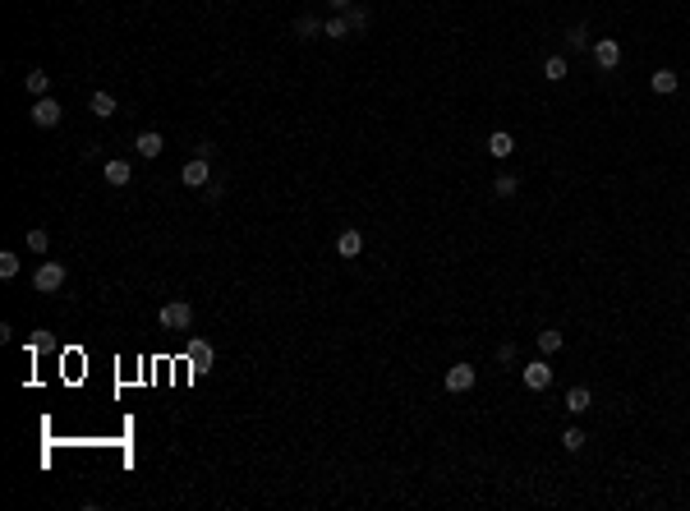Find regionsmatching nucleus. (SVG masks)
Returning a JSON list of instances; mask_svg holds the SVG:
<instances>
[{
  "mask_svg": "<svg viewBox=\"0 0 690 511\" xmlns=\"http://www.w3.org/2000/svg\"><path fill=\"white\" fill-rule=\"evenodd\" d=\"M336 254H340V258H359V254H364V235H359V231H340Z\"/></svg>",
  "mask_w": 690,
  "mask_h": 511,
  "instance_id": "9d476101",
  "label": "nucleus"
},
{
  "mask_svg": "<svg viewBox=\"0 0 690 511\" xmlns=\"http://www.w3.org/2000/svg\"><path fill=\"white\" fill-rule=\"evenodd\" d=\"M134 147H138V157H148V161H152V157H161V134L157 129H148V134H138V138H134Z\"/></svg>",
  "mask_w": 690,
  "mask_h": 511,
  "instance_id": "1a4fd4ad",
  "label": "nucleus"
},
{
  "mask_svg": "<svg viewBox=\"0 0 690 511\" xmlns=\"http://www.w3.org/2000/svg\"><path fill=\"white\" fill-rule=\"evenodd\" d=\"M493 189H497V199H511V194H515V180H511V175H497Z\"/></svg>",
  "mask_w": 690,
  "mask_h": 511,
  "instance_id": "b1692460",
  "label": "nucleus"
},
{
  "mask_svg": "<svg viewBox=\"0 0 690 511\" xmlns=\"http://www.w3.org/2000/svg\"><path fill=\"white\" fill-rule=\"evenodd\" d=\"M189 322H194V304H185V300L161 304V327H171V332H185Z\"/></svg>",
  "mask_w": 690,
  "mask_h": 511,
  "instance_id": "f257e3e1",
  "label": "nucleus"
},
{
  "mask_svg": "<svg viewBox=\"0 0 690 511\" xmlns=\"http://www.w3.org/2000/svg\"><path fill=\"white\" fill-rule=\"evenodd\" d=\"M185 355H189V364H194L198 373H203V368H212V345L203 341V336H194V341H189V350H185Z\"/></svg>",
  "mask_w": 690,
  "mask_h": 511,
  "instance_id": "6e6552de",
  "label": "nucleus"
},
{
  "mask_svg": "<svg viewBox=\"0 0 690 511\" xmlns=\"http://www.w3.org/2000/svg\"><path fill=\"white\" fill-rule=\"evenodd\" d=\"M88 111L97 115V120H110V115H115V97H110V92H92Z\"/></svg>",
  "mask_w": 690,
  "mask_h": 511,
  "instance_id": "9b49d317",
  "label": "nucleus"
},
{
  "mask_svg": "<svg viewBox=\"0 0 690 511\" xmlns=\"http://www.w3.org/2000/svg\"><path fill=\"white\" fill-rule=\"evenodd\" d=\"M19 254H10V249H5V254H0V277H5V281H14V277H19Z\"/></svg>",
  "mask_w": 690,
  "mask_h": 511,
  "instance_id": "6ab92c4d",
  "label": "nucleus"
},
{
  "mask_svg": "<svg viewBox=\"0 0 690 511\" xmlns=\"http://www.w3.org/2000/svg\"><path fill=\"white\" fill-rule=\"evenodd\" d=\"M23 83H28V92H33V97H46V92H51V74H42V69H28V78H23Z\"/></svg>",
  "mask_w": 690,
  "mask_h": 511,
  "instance_id": "dca6fc26",
  "label": "nucleus"
},
{
  "mask_svg": "<svg viewBox=\"0 0 690 511\" xmlns=\"http://www.w3.org/2000/svg\"><path fill=\"white\" fill-rule=\"evenodd\" d=\"M474 378H479V373H474L470 364H451L447 368V391H470Z\"/></svg>",
  "mask_w": 690,
  "mask_h": 511,
  "instance_id": "0eeeda50",
  "label": "nucleus"
},
{
  "mask_svg": "<svg viewBox=\"0 0 690 511\" xmlns=\"http://www.w3.org/2000/svg\"><path fill=\"white\" fill-rule=\"evenodd\" d=\"M60 115H65V106H60L55 97H37L33 101V124H42V129H55Z\"/></svg>",
  "mask_w": 690,
  "mask_h": 511,
  "instance_id": "7ed1b4c3",
  "label": "nucleus"
},
{
  "mask_svg": "<svg viewBox=\"0 0 690 511\" xmlns=\"http://www.w3.org/2000/svg\"><path fill=\"white\" fill-rule=\"evenodd\" d=\"M180 180H185L189 189H203V185L212 180V166H208V157H194V161L185 166V175H180Z\"/></svg>",
  "mask_w": 690,
  "mask_h": 511,
  "instance_id": "423d86ee",
  "label": "nucleus"
},
{
  "mask_svg": "<svg viewBox=\"0 0 690 511\" xmlns=\"http://www.w3.org/2000/svg\"><path fill=\"white\" fill-rule=\"evenodd\" d=\"M318 28H322V23H318V19H308V14L295 23V33H299V37H318Z\"/></svg>",
  "mask_w": 690,
  "mask_h": 511,
  "instance_id": "5701e85b",
  "label": "nucleus"
},
{
  "mask_svg": "<svg viewBox=\"0 0 690 511\" xmlns=\"http://www.w3.org/2000/svg\"><path fill=\"white\" fill-rule=\"evenodd\" d=\"M677 83H681V78L672 74V69H658V74H654V92H658V97H672V92H677Z\"/></svg>",
  "mask_w": 690,
  "mask_h": 511,
  "instance_id": "f3484780",
  "label": "nucleus"
},
{
  "mask_svg": "<svg viewBox=\"0 0 690 511\" xmlns=\"http://www.w3.org/2000/svg\"><path fill=\"white\" fill-rule=\"evenodd\" d=\"M322 33H327L331 42H345L354 28H350V19H345V14H336V19H327V28H322Z\"/></svg>",
  "mask_w": 690,
  "mask_h": 511,
  "instance_id": "2eb2a0df",
  "label": "nucleus"
},
{
  "mask_svg": "<svg viewBox=\"0 0 690 511\" xmlns=\"http://www.w3.org/2000/svg\"><path fill=\"white\" fill-rule=\"evenodd\" d=\"M594 65L598 69H617L621 65V42H617V37H598V42H594Z\"/></svg>",
  "mask_w": 690,
  "mask_h": 511,
  "instance_id": "20e7f679",
  "label": "nucleus"
},
{
  "mask_svg": "<svg viewBox=\"0 0 690 511\" xmlns=\"http://www.w3.org/2000/svg\"><path fill=\"white\" fill-rule=\"evenodd\" d=\"M538 350H543V355H557L561 350V332H552V327L548 332H538Z\"/></svg>",
  "mask_w": 690,
  "mask_h": 511,
  "instance_id": "412c9836",
  "label": "nucleus"
},
{
  "mask_svg": "<svg viewBox=\"0 0 690 511\" xmlns=\"http://www.w3.org/2000/svg\"><path fill=\"white\" fill-rule=\"evenodd\" d=\"M561 447H566V452H580V447H584V433H580V429H566V433H561Z\"/></svg>",
  "mask_w": 690,
  "mask_h": 511,
  "instance_id": "4be33fe9",
  "label": "nucleus"
},
{
  "mask_svg": "<svg viewBox=\"0 0 690 511\" xmlns=\"http://www.w3.org/2000/svg\"><path fill=\"white\" fill-rule=\"evenodd\" d=\"M589 401H594L589 387H570V391H566V410H570V415H584V410H589Z\"/></svg>",
  "mask_w": 690,
  "mask_h": 511,
  "instance_id": "4468645a",
  "label": "nucleus"
},
{
  "mask_svg": "<svg viewBox=\"0 0 690 511\" xmlns=\"http://www.w3.org/2000/svg\"><path fill=\"white\" fill-rule=\"evenodd\" d=\"M345 19H350V28H354V33H364V28H368V14H364V10H354V5L345 10Z\"/></svg>",
  "mask_w": 690,
  "mask_h": 511,
  "instance_id": "393cba45",
  "label": "nucleus"
},
{
  "mask_svg": "<svg viewBox=\"0 0 690 511\" xmlns=\"http://www.w3.org/2000/svg\"><path fill=\"white\" fill-rule=\"evenodd\" d=\"M28 249H33V254H46V249H51V235H46L42 226H33V231H28Z\"/></svg>",
  "mask_w": 690,
  "mask_h": 511,
  "instance_id": "aec40b11",
  "label": "nucleus"
},
{
  "mask_svg": "<svg viewBox=\"0 0 690 511\" xmlns=\"http://www.w3.org/2000/svg\"><path fill=\"white\" fill-rule=\"evenodd\" d=\"M33 286L42 290V295H55V290L65 286V263H42L37 267V277H33Z\"/></svg>",
  "mask_w": 690,
  "mask_h": 511,
  "instance_id": "f03ea898",
  "label": "nucleus"
},
{
  "mask_svg": "<svg viewBox=\"0 0 690 511\" xmlns=\"http://www.w3.org/2000/svg\"><path fill=\"white\" fill-rule=\"evenodd\" d=\"M327 5H331V10H340V14L350 10V0H327Z\"/></svg>",
  "mask_w": 690,
  "mask_h": 511,
  "instance_id": "a878e982",
  "label": "nucleus"
},
{
  "mask_svg": "<svg viewBox=\"0 0 690 511\" xmlns=\"http://www.w3.org/2000/svg\"><path fill=\"white\" fill-rule=\"evenodd\" d=\"M543 78H548V83H561V78H566V60L548 56V60H543Z\"/></svg>",
  "mask_w": 690,
  "mask_h": 511,
  "instance_id": "a211bd4d",
  "label": "nucleus"
},
{
  "mask_svg": "<svg viewBox=\"0 0 690 511\" xmlns=\"http://www.w3.org/2000/svg\"><path fill=\"white\" fill-rule=\"evenodd\" d=\"M101 175H106V185H129V161H120V157H115V161H106V171H101Z\"/></svg>",
  "mask_w": 690,
  "mask_h": 511,
  "instance_id": "ddd939ff",
  "label": "nucleus"
},
{
  "mask_svg": "<svg viewBox=\"0 0 690 511\" xmlns=\"http://www.w3.org/2000/svg\"><path fill=\"white\" fill-rule=\"evenodd\" d=\"M488 152H493V157H502V161H506V157L515 152V138H511V134H506V129H497L493 138H488Z\"/></svg>",
  "mask_w": 690,
  "mask_h": 511,
  "instance_id": "f8f14e48",
  "label": "nucleus"
},
{
  "mask_svg": "<svg viewBox=\"0 0 690 511\" xmlns=\"http://www.w3.org/2000/svg\"><path fill=\"white\" fill-rule=\"evenodd\" d=\"M520 378H525V387H529V391H543V387L552 382L548 359H534V364H525V373H520Z\"/></svg>",
  "mask_w": 690,
  "mask_h": 511,
  "instance_id": "39448f33",
  "label": "nucleus"
}]
</instances>
